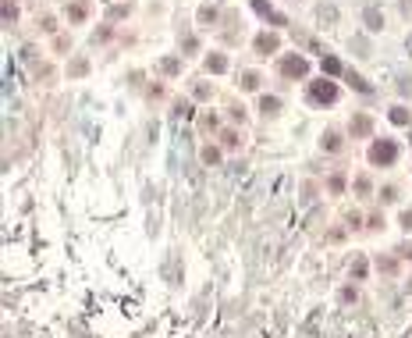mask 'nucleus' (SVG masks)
<instances>
[{"mask_svg": "<svg viewBox=\"0 0 412 338\" xmlns=\"http://www.w3.org/2000/svg\"><path fill=\"white\" fill-rule=\"evenodd\" d=\"M394 157H398V146L391 139H380V142L369 146V160H373V164H391Z\"/></svg>", "mask_w": 412, "mask_h": 338, "instance_id": "nucleus-1", "label": "nucleus"}, {"mask_svg": "<svg viewBox=\"0 0 412 338\" xmlns=\"http://www.w3.org/2000/svg\"><path fill=\"white\" fill-rule=\"evenodd\" d=\"M309 100L313 103H331V100H338V86L327 82V79H320V82L309 86Z\"/></svg>", "mask_w": 412, "mask_h": 338, "instance_id": "nucleus-2", "label": "nucleus"}, {"mask_svg": "<svg viewBox=\"0 0 412 338\" xmlns=\"http://www.w3.org/2000/svg\"><path fill=\"white\" fill-rule=\"evenodd\" d=\"M281 71H284V75H306L309 64H306V57H284V61H281Z\"/></svg>", "mask_w": 412, "mask_h": 338, "instance_id": "nucleus-3", "label": "nucleus"}, {"mask_svg": "<svg viewBox=\"0 0 412 338\" xmlns=\"http://www.w3.org/2000/svg\"><path fill=\"white\" fill-rule=\"evenodd\" d=\"M362 22H366L369 32H380V29H384V15H380L377 8H366V11H362Z\"/></svg>", "mask_w": 412, "mask_h": 338, "instance_id": "nucleus-4", "label": "nucleus"}, {"mask_svg": "<svg viewBox=\"0 0 412 338\" xmlns=\"http://www.w3.org/2000/svg\"><path fill=\"white\" fill-rule=\"evenodd\" d=\"M253 11H256V15H263V18H274L277 25H284V18L270 11V4H267V0H253Z\"/></svg>", "mask_w": 412, "mask_h": 338, "instance_id": "nucleus-5", "label": "nucleus"}, {"mask_svg": "<svg viewBox=\"0 0 412 338\" xmlns=\"http://www.w3.org/2000/svg\"><path fill=\"white\" fill-rule=\"evenodd\" d=\"M256 50H260V54H274V50H277V36H267V32H263L260 40H256Z\"/></svg>", "mask_w": 412, "mask_h": 338, "instance_id": "nucleus-6", "label": "nucleus"}, {"mask_svg": "<svg viewBox=\"0 0 412 338\" xmlns=\"http://www.w3.org/2000/svg\"><path fill=\"white\" fill-rule=\"evenodd\" d=\"M206 68H210L214 75H221V71L228 68V57H221V54H214V57H206Z\"/></svg>", "mask_w": 412, "mask_h": 338, "instance_id": "nucleus-7", "label": "nucleus"}, {"mask_svg": "<svg viewBox=\"0 0 412 338\" xmlns=\"http://www.w3.org/2000/svg\"><path fill=\"white\" fill-rule=\"evenodd\" d=\"M323 71L327 75H341V61L338 57H323Z\"/></svg>", "mask_w": 412, "mask_h": 338, "instance_id": "nucleus-8", "label": "nucleus"}, {"mask_svg": "<svg viewBox=\"0 0 412 338\" xmlns=\"http://www.w3.org/2000/svg\"><path fill=\"white\" fill-rule=\"evenodd\" d=\"M391 121L394 125H408V110L405 107H391Z\"/></svg>", "mask_w": 412, "mask_h": 338, "instance_id": "nucleus-9", "label": "nucleus"}, {"mask_svg": "<svg viewBox=\"0 0 412 338\" xmlns=\"http://www.w3.org/2000/svg\"><path fill=\"white\" fill-rule=\"evenodd\" d=\"M277 107H281V103H277V96H263V100H260V110H263V114H274Z\"/></svg>", "mask_w": 412, "mask_h": 338, "instance_id": "nucleus-10", "label": "nucleus"}, {"mask_svg": "<svg viewBox=\"0 0 412 338\" xmlns=\"http://www.w3.org/2000/svg\"><path fill=\"white\" fill-rule=\"evenodd\" d=\"M352 132H355V135H366V132H369V118H355V121H352Z\"/></svg>", "mask_w": 412, "mask_h": 338, "instance_id": "nucleus-11", "label": "nucleus"}, {"mask_svg": "<svg viewBox=\"0 0 412 338\" xmlns=\"http://www.w3.org/2000/svg\"><path fill=\"white\" fill-rule=\"evenodd\" d=\"M348 82H352V86H355L359 93H369V82H362V79H359L355 71H348Z\"/></svg>", "mask_w": 412, "mask_h": 338, "instance_id": "nucleus-12", "label": "nucleus"}, {"mask_svg": "<svg viewBox=\"0 0 412 338\" xmlns=\"http://www.w3.org/2000/svg\"><path fill=\"white\" fill-rule=\"evenodd\" d=\"M178 68H181V64H178V57H163V71H171V75H174Z\"/></svg>", "mask_w": 412, "mask_h": 338, "instance_id": "nucleus-13", "label": "nucleus"}, {"mask_svg": "<svg viewBox=\"0 0 412 338\" xmlns=\"http://www.w3.org/2000/svg\"><path fill=\"white\" fill-rule=\"evenodd\" d=\"M202 160H206V164H217L221 153H217V149H202Z\"/></svg>", "mask_w": 412, "mask_h": 338, "instance_id": "nucleus-14", "label": "nucleus"}, {"mask_svg": "<svg viewBox=\"0 0 412 338\" xmlns=\"http://www.w3.org/2000/svg\"><path fill=\"white\" fill-rule=\"evenodd\" d=\"M242 86H245V89H256V86H260V79H256V75L249 71V75H245V82H242Z\"/></svg>", "mask_w": 412, "mask_h": 338, "instance_id": "nucleus-15", "label": "nucleus"}, {"mask_svg": "<svg viewBox=\"0 0 412 338\" xmlns=\"http://www.w3.org/2000/svg\"><path fill=\"white\" fill-rule=\"evenodd\" d=\"M323 146H327V149H338L341 142H338V135H327V139H323Z\"/></svg>", "mask_w": 412, "mask_h": 338, "instance_id": "nucleus-16", "label": "nucleus"}, {"mask_svg": "<svg viewBox=\"0 0 412 338\" xmlns=\"http://www.w3.org/2000/svg\"><path fill=\"white\" fill-rule=\"evenodd\" d=\"M401 224H405V228L412 232V210H405V214H401Z\"/></svg>", "mask_w": 412, "mask_h": 338, "instance_id": "nucleus-17", "label": "nucleus"}, {"mask_svg": "<svg viewBox=\"0 0 412 338\" xmlns=\"http://www.w3.org/2000/svg\"><path fill=\"white\" fill-rule=\"evenodd\" d=\"M405 50H408V54H412V36H408V40H405Z\"/></svg>", "mask_w": 412, "mask_h": 338, "instance_id": "nucleus-18", "label": "nucleus"}]
</instances>
